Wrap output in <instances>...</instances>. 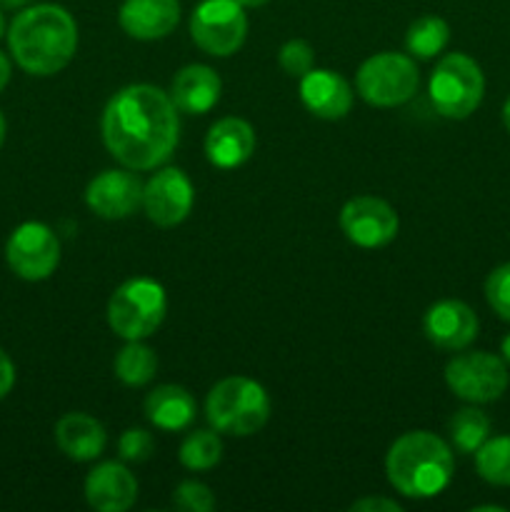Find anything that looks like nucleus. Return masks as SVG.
<instances>
[{"label": "nucleus", "mask_w": 510, "mask_h": 512, "mask_svg": "<svg viewBox=\"0 0 510 512\" xmlns=\"http://www.w3.org/2000/svg\"><path fill=\"white\" fill-rule=\"evenodd\" d=\"M190 35L203 53L228 58L248 35V15L238 0H203L190 15Z\"/></svg>", "instance_id": "8"}, {"label": "nucleus", "mask_w": 510, "mask_h": 512, "mask_svg": "<svg viewBox=\"0 0 510 512\" xmlns=\"http://www.w3.org/2000/svg\"><path fill=\"white\" fill-rule=\"evenodd\" d=\"M28 0H0V5H5V8H20V5H25Z\"/></svg>", "instance_id": "37"}, {"label": "nucleus", "mask_w": 510, "mask_h": 512, "mask_svg": "<svg viewBox=\"0 0 510 512\" xmlns=\"http://www.w3.org/2000/svg\"><path fill=\"white\" fill-rule=\"evenodd\" d=\"M173 505L185 512H210L215 508V498L208 485L198 483V480H185L175 488Z\"/></svg>", "instance_id": "28"}, {"label": "nucleus", "mask_w": 510, "mask_h": 512, "mask_svg": "<svg viewBox=\"0 0 510 512\" xmlns=\"http://www.w3.org/2000/svg\"><path fill=\"white\" fill-rule=\"evenodd\" d=\"M208 423L218 433L248 438L270 418V398L260 383L250 378H225L215 385L205 400Z\"/></svg>", "instance_id": "4"}, {"label": "nucleus", "mask_w": 510, "mask_h": 512, "mask_svg": "<svg viewBox=\"0 0 510 512\" xmlns=\"http://www.w3.org/2000/svg\"><path fill=\"white\" fill-rule=\"evenodd\" d=\"M503 123H505V128H508V133H510V98L505 100V105H503Z\"/></svg>", "instance_id": "36"}, {"label": "nucleus", "mask_w": 510, "mask_h": 512, "mask_svg": "<svg viewBox=\"0 0 510 512\" xmlns=\"http://www.w3.org/2000/svg\"><path fill=\"white\" fill-rule=\"evenodd\" d=\"M475 470L490 485H510V435L488 438L475 450Z\"/></svg>", "instance_id": "24"}, {"label": "nucleus", "mask_w": 510, "mask_h": 512, "mask_svg": "<svg viewBox=\"0 0 510 512\" xmlns=\"http://www.w3.org/2000/svg\"><path fill=\"white\" fill-rule=\"evenodd\" d=\"M300 100L315 118L340 120L350 113L353 90L343 75L313 68L300 78Z\"/></svg>", "instance_id": "16"}, {"label": "nucleus", "mask_w": 510, "mask_h": 512, "mask_svg": "<svg viewBox=\"0 0 510 512\" xmlns=\"http://www.w3.org/2000/svg\"><path fill=\"white\" fill-rule=\"evenodd\" d=\"M340 228L353 245L375 250L393 243L400 223L398 213L385 200L373 198V195H358L340 210Z\"/></svg>", "instance_id": "11"}, {"label": "nucleus", "mask_w": 510, "mask_h": 512, "mask_svg": "<svg viewBox=\"0 0 510 512\" xmlns=\"http://www.w3.org/2000/svg\"><path fill=\"white\" fill-rule=\"evenodd\" d=\"M278 63L290 78H303L305 73L313 70L315 63V53L305 40H288V43L280 48L278 55Z\"/></svg>", "instance_id": "29"}, {"label": "nucleus", "mask_w": 510, "mask_h": 512, "mask_svg": "<svg viewBox=\"0 0 510 512\" xmlns=\"http://www.w3.org/2000/svg\"><path fill=\"white\" fill-rule=\"evenodd\" d=\"M445 383L460 400L483 405L495 403L508 390L510 375L505 360L493 353H463L455 355L445 368Z\"/></svg>", "instance_id": "9"}, {"label": "nucleus", "mask_w": 510, "mask_h": 512, "mask_svg": "<svg viewBox=\"0 0 510 512\" xmlns=\"http://www.w3.org/2000/svg\"><path fill=\"white\" fill-rule=\"evenodd\" d=\"M8 45L25 73L45 78L60 73L73 60L78 50V25L60 5H33L15 15Z\"/></svg>", "instance_id": "2"}, {"label": "nucleus", "mask_w": 510, "mask_h": 512, "mask_svg": "<svg viewBox=\"0 0 510 512\" xmlns=\"http://www.w3.org/2000/svg\"><path fill=\"white\" fill-rule=\"evenodd\" d=\"M3 30H5V25H3V15H0V38H3Z\"/></svg>", "instance_id": "39"}, {"label": "nucleus", "mask_w": 510, "mask_h": 512, "mask_svg": "<svg viewBox=\"0 0 510 512\" xmlns=\"http://www.w3.org/2000/svg\"><path fill=\"white\" fill-rule=\"evenodd\" d=\"M420 75L413 58L403 53H378L358 70V93L375 108H395L418 93Z\"/></svg>", "instance_id": "7"}, {"label": "nucleus", "mask_w": 510, "mask_h": 512, "mask_svg": "<svg viewBox=\"0 0 510 512\" xmlns=\"http://www.w3.org/2000/svg\"><path fill=\"white\" fill-rule=\"evenodd\" d=\"M145 418L160 430H185L195 420V400L180 385H160L145 398Z\"/></svg>", "instance_id": "21"}, {"label": "nucleus", "mask_w": 510, "mask_h": 512, "mask_svg": "<svg viewBox=\"0 0 510 512\" xmlns=\"http://www.w3.org/2000/svg\"><path fill=\"white\" fill-rule=\"evenodd\" d=\"M193 183L180 168H165L155 173L143 188L145 215L158 228L180 225L193 210Z\"/></svg>", "instance_id": "12"}, {"label": "nucleus", "mask_w": 510, "mask_h": 512, "mask_svg": "<svg viewBox=\"0 0 510 512\" xmlns=\"http://www.w3.org/2000/svg\"><path fill=\"white\" fill-rule=\"evenodd\" d=\"M238 3L243 5V8H260V5L270 3V0H238Z\"/></svg>", "instance_id": "35"}, {"label": "nucleus", "mask_w": 510, "mask_h": 512, "mask_svg": "<svg viewBox=\"0 0 510 512\" xmlns=\"http://www.w3.org/2000/svg\"><path fill=\"white\" fill-rule=\"evenodd\" d=\"M350 510H358V512H373V510H383V512H400V505L395 500H385V498H365L353 503Z\"/></svg>", "instance_id": "32"}, {"label": "nucleus", "mask_w": 510, "mask_h": 512, "mask_svg": "<svg viewBox=\"0 0 510 512\" xmlns=\"http://www.w3.org/2000/svg\"><path fill=\"white\" fill-rule=\"evenodd\" d=\"M120 28L135 40H160L180 20L178 0H125L120 5Z\"/></svg>", "instance_id": "17"}, {"label": "nucleus", "mask_w": 510, "mask_h": 512, "mask_svg": "<svg viewBox=\"0 0 510 512\" xmlns=\"http://www.w3.org/2000/svg\"><path fill=\"white\" fill-rule=\"evenodd\" d=\"M143 180L128 170H103L90 180L85 203L105 220H123L143 205Z\"/></svg>", "instance_id": "13"}, {"label": "nucleus", "mask_w": 510, "mask_h": 512, "mask_svg": "<svg viewBox=\"0 0 510 512\" xmlns=\"http://www.w3.org/2000/svg\"><path fill=\"white\" fill-rule=\"evenodd\" d=\"M10 270L23 280H45L60 263V243L43 223H23L10 233L5 245Z\"/></svg>", "instance_id": "10"}, {"label": "nucleus", "mask_w": 510, "mask_h": 512, "mask_svg": "<svg viewBox=\"0 0 510 512\" xmlns=\"http://www.w3.org/2000/svg\"><path fill=\"white\" fill-rule=\"evenodd\" d=\"M120 458L128 463H145L153 455V435L143 428H130L118 440Z\"/></svg>", "instance_id": "30"}, {"label": "nucleus", "mask_w": 510, "mask_h": 512, "mask_svg": "<svg viewBox=\"0 0 510 512\" xmlns=\"http://www.w3.org/2000/svg\"><path fill=\"white\" fill-rule=\"evenodd\" d=\"M55 443H58L60 453L68 455L70 460L88 463L103 453L108 435H105L103 425L90 415L68 413L55 425Z\"/></svg>", "instance_id": "20"}, {"label": "nucleus", "mask_w": 510, "mask_h": 512, "mask_svg": "<svg viewBox=\"0 0 510 512\" xmlns=\"http://www.w3.org/2000/svg\"><path fill=\"white\" fill-rule=\"evenodd\" d=\"M168 310L163 285L150 278L125 280L108 303V323L125 340L150 338Z\"/></svg>", "instance_id": "5"}, {"label": "nucleus", "mask_w": 510, "mask_h": 512, "mask_svg": "<svg viewBox=\"0 0 510 512\" xmlns=\"http://www.w3.org/2000/svg\"><path fill=\"white\" fill-rule=\"evenodd\" d=\"M450 440L458 448V453L470 455L488 440L490 420L483 410L463 408L450 418Z\"/></svg>", "instance_id": "25"}, {"label": "nucleus", "mask_w": 510, "mask_h": 512, "mask_svg": "<svg viewBox=\"0 0 510 512\" xmlns=\"http://www.w3.org/2000/svg\"><path fill=\"white\" fill-rule=\"evenodd\" d=\"M8 80H10V60L0 53V90L8 85Z\"/></svg>", "instance_id": "33"}, {"label": "nucleus", "mask_w": 510, "mask_h": 512, "mask_svg": "<svg viewBox=\"0 0 510 512\" xmlns=\"http://www.w3.org/2000/svg\"><path fill=\"white\" fill-rule=\"evenodd\" d=\"M423 330L435 348L465 350L478 335V315L463 300H440L425 313Z\"/></svg>", "instance_id": "14"}, {"label": "nucleus", "mask_w": 510, "mask_h": 512, "mask_svg": "<svg viewBox=\"0 0 510 512\" xmlns=\"http://www.w3.org/2000/svg\"><path fill=\"white\" fill-rule=\"evenodd\" d=\"M13 385H15V365L13 360L8 358V353L0 350V400L13 390Z\"/></svg>", "instance_id": "31"}, {"label": "nucleus", "mask_w": 510, "mask_h": 512, "mask_svg": "<svg viewBox=\"0 0 510 512\" xmlns=\"http://www.w3.org/2000/svg\"><path fill=\"white\" fill-rule=\"evenodd\" d=\"M220 83L218 73L208 65H185L178 75L173 78V88H170V100L180 113L188 115H205L213 110L220 100Z\"/></svg>", "instance_id": "19"}, {"label": "nucleus", "mask_w": 510, "mask_h": 512, "mask_svg": "<svg viewBox=\"0 0 510 512\" xmlns=\"http://www.w3.org/2000/svg\"><path fill=\"white\" fill-rule=\"evenodd\" d=\"M500 353H503V360H505V363H510V333L505 335L503 343H500Z\"/></svg>", "instance_id": "34"}, {"label": "nucleus", "mask_w": 510, "mask_h": 512, "mask_svg": "<svg viewBox=\"0 0 510 512\" xmlns=\"http://www.w3.org/2000/svg\"><path fill=\"white\" fill-rule=\"evenodd\" d=\"M3 143H5V118L3 113H0V148H3Z\"/></svg>", "instance_id": "38"}, {"label": "nucleus", "mask_w": 510, "mask_h": 512, "mask_svg": "<svg viewBox=\"0 0 510 512\" xmlns=\"http://www.w3.org/2000/svg\"><path fill=\"white\" fill-rule=\"evenodd\" d=\"M485 298L490 308L498 313V318L510 323V263L498 265L485 280Z\"/></svg>", "instance_id": "27"}, {"label": "nucleus", "mask_w": 510, "mask_h": 512, "mask_svg": "<svg viewBox=\"0 0 510 512\" xmlns=\"http://www.w3.org/2000/svg\"><path fill=\"white\" fill-rule=\"evenodd\" d=\"M85 498L98 512H125L138 498V480L125 465L100 463L85 478Z\"/></svg>", "instance_id": "15"}, {"label": "nucleus", "mask_w": 510, "mask_h": 512, "mask_svg": "<svg viewBox=\"0 0 510 512\" xmlns=\"http://www.w3.org/2000/svg\"><path fill=\"white\" fill-rule=\"evenodd\" d=\"M450 40V28L443 18L438 15H425V18H418L408 28V35H405V48L408 53H413L415 58L430 60L438 53H443V48Z\"/></svg>", "instance_id": "23"}, {"label": "nucleus", "mask_w": 510, "mask_h": 512, "mask_svg": "<svg viewBox=\"0 0 510 512\" xmlns=\"http://www.w3.org/2000/svg\"><path fill=\"white\" fill-rule=\"evenodd\" d=\"M430 100L443 118L463 120L478 110L485 93L480 65L463 53H450L435 65L428 85Z\"/></svg>", "instance_id": "6"}, {"label": "nucleus", "mask_w": 510, "mask_h": 512, "mask_svg": "<svg viewBox=\"0 0 510 512\" xmlns=\"http://www.w3.org/2000/svg\"><path fill=\"white\" fill-rule=\"evenodd\" d=\"M390 485L405 498H435L450 485L455 473L448 443L428 430L405 433L390 445L385 458Z\"/></svg>", "instance_id": "3"}, {"label": "nucleus", "mask_w": 510, "mask_h": 512, "mask_svg": "<svg viewBox=\"0 0 510 512\" xmlns=\"http://www.w3.org/2000/svg\"><path fill=\"white\" fill-rule=\"evenodd\" d=\"M168 93L155 85H128L108 100L100 120L103 143L130 170H153L173 155L180 120Z\"/></svg>", "instance_id": "1"}, {"label": "nucleus", "mask_w": 510, "mask_h": 512, "mask_svg": "<svg viewBox=\"0 0 510 512\" xmlns=\"http://www.w3.org/2000/svg\"><path fill=\"white\" fill-rule=\"evenodd\" d=\"M255 150V130L243 118H223L208 130L205 155L220 170L240 168Z\"/></svg>", "instance_id": "18"}, {"label": "nucleus", "mask_w": 510, "mask_h": 512, "mask_svg": "<svg viewBox=\"0 0 510 512\" xmlns=\"http://www.w3.org/2000/svg\"><path fill=\"white\" fill-rule=\"evenodd\" d=\"M223 458L218 430H195L180 445V463L188 470H210Z\"/></svg>", "instance_id": "26"}, {"label": "nucleus", "mask_w": 510, "mask_h": 512, "mask_svg": "<svg viewBox=\"0 0 510 512\" xmlns=\"http://www.w3.org/2000/svg\"><path fill=\"white\" fill-rule=\"evenodd\" d=\"M155 370H158V358L140 340H128V345L115 358V378L128 388L148 385L155 378Z\"/></svg>", "instance_id": "22"}]
</instances>
